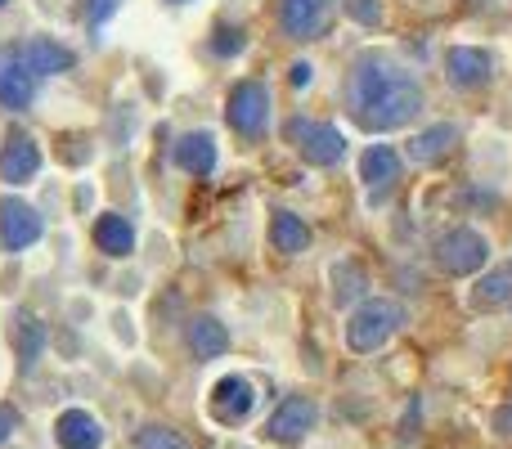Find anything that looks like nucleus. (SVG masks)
I'll return each instance as SVG.
<instances>
[{"mask_svg":"<svg viewBox=\"0 0 512 449\" xmlns=\"http://www.w3.org/2000/svg\"><path fill=\"white\" fill-rule=\"evenodd\" d=\"M288 140L297 144V153L310 162V167H337L346 158V135L337 126H315V122H292Z\"/></svg>","mask_w":512,"mask_h":449,"instance_id":"nucleus-5","label":"nucleus"},{"mask_svg":"<svg viewBox=\"0 0 512 449\" xmlns=\"http://www.w3.org/2000/svg\"><path fill=\"white\" fill-rule=\"evenodd\" d=\"M225 122L243 135V140H261L270 126V90L261 81H239L225 99Z\"/></svg>","mask_w":512,"mask_h":449,"instance_id":"nucleus-4","label":"nucleus"},{"mask_svg":"<svg viewBox=\"0 0 512 449\" xmlns=\"http://www.w3.org/2000/svg\"><path fill=\"white\" fill-rule=\"evenodd\" d=\"M490 77H495V59L486 50H477V45H454L445 54V81L454 90H481L490 86Z\"/></svg>","mask_w":512,"mask_h":449,"instance_id":"nucleus-8","label":"nucleus"},{"mask_svg":"<svg viewBox=\"0 0 512 449\" xmlns=\"http://www.w3.org/2000/svg\"><path fill=\"white\" fill-rule=\"evenodd\" d=\"M14 432H18V414L0 405V445H9V436H14Z\"/></svg>","mask_w":512,"mask_h":449,"instance_id":"nucleus-29","label":"nucleus"},{"mask_svg":"<svg viewBox=\"0 0 512 449\" xmlns=\"http://www.w3.org/2000/svg\"><path fill=\"white\" fill-rule=\"evenodd\" d=\"M212 50H216V54H234V50H243V27H239V32H234V27H216Z\"/></svg>","mask_w":512,"mask_h":449,"instance_id":"nucleus-26","label":"nucleus"},{"mask_svg":"<svg viewBox=\"0 0 512 449\" xmlns=\"http://www.w3.org/2000/svg\"><path fill=\"white\" fill-rule=\"evenodd\" d=\"M454 144H459V131H454L450 122H436V126H427V131L414 135L409 162H414V167H436V162H445L454 153Z\"/></svg>","mask_w":512,"mask_h":449,"instance_id":"nucleus-17","label":"nucleus"},{"mask_svg":"<svg viewBox=\"0 0 512 449\" xmlns=\"http://www.w3.org/2000/svg\"><path fill=\"white\" fill-rule=\"evenodd\" d=\"M122 9V0H90L86 5V18H90V27H99V23H108V18Z\"/></svg>","mask_w":512,"mask_h":449,"instance_id":"nucleus-27","label":"nucleus"},{"mask_svg":"<svg viewBox=\"0 0 512 449\" xmlns=\"http://www.w3.org/2000/svg\"><path fill=\"white\" fill-rule=\"evenodd\" d=\"M41 171V149H36V140L27 131H9L5 149H0V180L5 185H27V180Z\"/></svg>","mask_w":512,"mask_h":449,"instance_id":"nucleus-12","label":"nucleus"},{"mask_svg":"<svg viewBox=\"0 0 512 449\" xmlns=\"http://www.w3.org/2000/svg\"><path fill=\"white\" fill-rule=\"evenodd\" d=\"M0 9H5V0H0Z\"/></svg>","mask_w":512,"mask_h":449,"instance_id":"nucleus-32","label":"nucleus"},{"mask_svg":"<svg viewBox=\"0 0 512 449\" xmlns=\"http://www.w3.org/2000/svg\"><path fill=\"white\" fill-rule=\"evenodd\" d=\"M95 243L104 256H131L135 252V225L117 212H104L95 221Z\"/></svg>","mask_w":512,"mask_h":449,"instance_id":"nucleus-18","label":"nucleus"},{"mask_svg":"<svg viewBox=\"0 0 512 449\" xmlns=\"http://www.w3.org/2000/svg\"><path fill=\"white\" fill-rule=\"evenodd\" d=\"M171 162H176L180 171H189V176H212L216 171V140L207 131L180 135L176 149H171Z\"/></svg>","mask_w":512,"mask_h":449,"instance_id":"nucleus-16","label":"nucleus"},{"mask_svg":"<svg viewBox=\"0 0 512 449\" xmlns=\"http://www.w3.org/2000/svg\"><path fill=\"white\" fill-rule=\"evenodd\" d=\"M346 18H355L364 27L382 23V0H346Z\"/></svg>","mask_w":512,"mask_h":449,"instance_id":"nucleus-25","label":"nucleus"},{"mask_svg":"<svg viewBox=\"0 0 512 449\" xmlns=\"http://www.w3.org/2000/svg\"><path fill=\"white\" fill-rule=\"evenodd\" d=\"M32 86H36V77L23 68L18 50H0V104L23 113V108L32 104Z\"/></svg>","mask_w":512,"mask_h":449,"instance_id":"nucleus-14","label":"nucleus"},{"mask_svg":"<svg viewBox=\"0 0 512 449\" xmlns=\"http://www.w3.org/2000/svg\"><path fill=\"white\" fill-rule=\"evenodd\" d=\"M405 328V306L391 297H369L355 306V315L346 319V346L355 355H373Z\"/></svg>","mask_w":512,"mask_h":449,"instance_id":"nucleus-2","label":"nucleus"},{"mask_svg":"<svg viewBox=\"0 0 512 449\" xmlns=\"http://www.w3.org/2000/svg\"><path fill=\"white\" fill-rule=\"evenodd\" d=\"M41 346H45V328L36 324V319L18 315V364H23V369H32L36 355H41Z\"/></svg>","mask_w":512,"mask_h":449,"instance_id":"nucleus-23","label":"nucleus"},{"mask_svg":"<svg viewBox=\"0 0 512 449\" xmlns=\"http://www.w3.org/2000/svg\"><path fill=\"white\" fill-rule=\"evenodd\" d=\"M315 423H319V405H315V400H310V396H288L270 414L265 436H270V441H301V436H306Z\"/></svg>","mask_w":512,"mask_h":449,"instance_id":"nucleus-10","label":"nucleus"},{"mask_svg":"<svg viewBox=\"0 0 512 449\" xmlns=\"http://www.w3.org/2000/svg\"><path fill=\"white\" fill-rule=\"evenodd\" d=\"M135 449H189V445L180 441L171 427L149 423V427H140V432H135Z\"/></svg>","mask_w":512,"mask_h":449,"instance_id":"nucleus-24","label":"nucleus"},{"mask_svg":"<svg viewBox=\"0 0 512 449\" xmlns=\"http://www.w3.org/2000/svg\"><path fill=\"white\" fill-rule=\"evenodd\" d=\"M346 108L360 131L391 135L423 113V86L400 63L382 59V54H360L346 77Z\"/></svg>","mask_w":512,"mask_h":449,"instance_id":"nucleus-1","label":"nucleus"},{"mask_svg":"<svg viewBox=\"0 0 512 449\" xmlns=\"http://www.w3.org/2000/svg\"><path fill=\"white\" fill-rule=\"evenodd\" d=\"M499 432H504V436H512V409H508L504 418H499Z\"/></svg>","mask_w":512,"mask_h":449,"instance_id":"nucleus-30","label":"nucleus"},{"mask_svg":"<svg viewBox=\"0 0 512 449\" xmlns=\"http://www.w3.org/2000/svg\"><path fill=\"white\" fill-rule=\"evenodd\" d=\"M45 221L36 207H27L23 198H5L0 203V247L5 252H27L32 243H41Z\"/></svg>","mask_w":512,"mask_h":449,"instance_id":"nucleus-7","label":"nucleus"},{"mask_svg":"<svg viewBox=\"0 0 512 449\" xmlns=\"http://www.w3.org/2000/svg\"><path fill=\"white\" fill-rule=\"evenodd\" d=\"M432 252H436V265H441L445 274H454V279L486 270V261H490V243H486V234H477V229H468V225L445 229V234L436 238Z\"/></svg>","mask_w":512,"mask_h":449,"instance_id":"nucleus-3","label":"nucleus"},{"mask_svg":"<svg viewBox=\"0 0 512 449\" xmlns=\"http://www.w3.org/2000/svg\"><path fill=\"white\" fill-rule=\"evenodd\" d=\"M189 351H194L198 360H216V355L230 351V333H225L221 319L198 315L194 324H189Z\"/></svg>","mask_w":512,"mask_h":449,"instance_id":"nucleus-19","label":"nucleus"},{"mask_svg":"<svg viewBox=\"0 0 512 449\" xmlns=\"http://www.w3.org/2000/svg\"><path fill=\"white\" fill-rule=\"evenodd\" d=\"M360 180L373 203H382V198L400 185V153L391 149V144H369L360 158Z\"/></svg>","mask_w":512,"mask_h":449,"instance_id":"nucleus-9","label":"nucleus"},{"mask_svg":"<svg viewBox=\"0 0 512 449\" xmlns=\"http://www.w3.org/2000/svg\"><path fill=\"white\" fill-rule=\"evenodd\" d=\"M14 50H18V59H23V68L32 72L36 81H41V77H54V72H68V68H72V54L63 50L59 41H45V36H36V41L14 45Z\"/></svg>","mask_w":512,"mask_h":449,"instance_id":"nucleus-15","label":"nucleus"},{"mask_svg":"<svg viewBox=\"0 0 512 449\" xmlns=\"http://www.w3.org/2000/svg\"><path fill=\"white\" fill-rule=\"evenodd\" d=\"M279 27L292 41H315L328 32V0H279Z\"/></svg>","mask_w":512,"mask_h":449,"instance_id":"nucleus-11","label":"nucleus"},{"mask_svg":"<svg viewBox=\"0 0 512 449\" xmlns=\"http://www.w3.org/2000/svg\"><path fill=\"white\" fill-rule=\"evenodd\" d=\"M292 86H297V90H306L310 86V81H315V68H310V63L306 59H297V63H292Z\"/></svg>","mask_w":512,"mask_h":449,"instance_id":"nucleus-28","label":"nucleus"},{"mask_svg":"<svg viewBox=\"0 0 512 449\" xmlns=\"http://www.w3.org/2000/svg\"><path fill=\"white\" fill-rule=\"evenodd\" d=\"M508 301H512V261H499L495 270L477 283L472 306H477V310H495V306H508Z\"/></svg>","mask_w":512,"mask_h":449,"instance_id":"nucleus-21","label":"nucleus"},{"mask_svg":"<svg viewBox=\"0 0 512 449\" xmlns=\"http://www.w3.org/2000/svg\"><path fill=\"white\" fill-rule=\"evenodd\" d=\"M333 283H337V292H333L337 306L364 297V288H369V283H364V274H360V265H351V261H337L333 265Z\"/></svg>","mask_w":512,"mask_h":449,"instance_id":"nucleus-22","label":"nucleus"},{"mask_svg":"<svg viewBox=\"0 0 512 449\" xmlns=\"http://www.w3.org/2000/svg\"><path fill=\"white\" fill-rule=\"evenodd\" d=\"M54 441H59V449H99L104 445V427L86 409H63L59 423H54Z\"/></svg>","mask_w":512,"mask_h":449,"instance_id":"nucleus-13","label":"nucleus"},{"mask_svg":"<svg viewBox=\"0 0 512 449\" xmlns=\"http://www.w3.org/2000/svg\"><path fill=\"white\" fill-rule=\"evenodd\" d=\"M171 5H189V0H171Z\"/></svg>","mask_w":512,"mask_h":449,"instance_id":"nucleus-31","label":"nucleus"},{"mask_svg":"<svg viewBox=\"0 0 512 449\" xmlns=\"http://www.w3.org/2000/svg\"><path fill=\"white\" fill-rule=\"evenodd\" d=\"M270 238H274V247H279V252L297 256V252H306V247H310V225L301 221L297 212H274L270 216Z\"/></svg>","mask_w":512,"mask_h":449,"instance_id":"nucleus-20","label":"nucleus"},{"mask_svg":"<svg viewBox=\"0 0 512 449\" xmlns=\"http://www.w3.org/2000/svg\"><path fill=\"white\" fill-rule=\"evenodd\" d=\"M207 409H212V418L221 427H239L252 418L256 409V391L248 378H239V373H225L221 382L212 387V396H207Z\"/></svg>","mask_w":512,"mask_h":449,"instance_id":"nucleus-6","label":"nucleus"}]
</instances>
